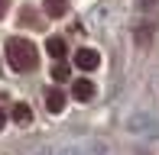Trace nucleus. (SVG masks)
<instances>
[{"instance_id":"7","label":"nucleus","mask_w":159,"mask_h":155,"mask_svg":"<svg viewBox=\"0 0 159 155\" xmlns=\"http://www.w3.org/2000/svg\"><path fill=\"white\" fill-rule=\"evenodd\" d=\"M13 119H16V123H30L33 119L30 107H26V103H13Z\"/></svg>"},{"instance_id":"2","label":"nucleus","mask_w":159,"mask_h":155,"mask_svg":"<svg viewBox=\"0 0 159 155\" xmlns=\"http://www.w3.org/2000/svg\"><path fill=\"white\" fill-rule=\"evenodd\" d=\"M75 65L81 68V71H94V68L101 65V55L94 52V48H78L75 52Z\"/></svg>"},{"instance_id":"8","label":"nucleus","mask_w":159,"mask_h":155,"mask_svg":"<svg viewBox=\"0 0 159 155\" xmlns=\"http://www.w3.org/2000/svg\"><path fill=\"white\" fill-rule=\"evenodd\" d=\"M52 78H55V81H68V65H65V61H59V65L52 68Z\"/></svg>"},{"instance_id":"9","label":"nucleus","mask_w":159,"mask_h":155,"mask_svg":"<svg viewBox=\"0 0 159 155\" xmlns=\"http://www.w3.org/2000/svg\"><path fill=\"white\" fill-rule=\"evenodd\" d=\"M7 3H10V0H0V16L7 13Z\"/></svg>"},{"instance_id":"4","label":"nucleus","mask_w":159,"mask_h":155,"mask_svg":"<svg viewBox=\"0 0 159 155\" xmlns=\"http://www.w3.org/2000/svg\"><path fill=\"white\" fill-rule=\"evenodd\" d=\"M42 6H46V13L52 19H59V16H65V10H68V0H42Z\"/></svg>"},{"instance_id":"5","label":"nucleus","mask_w":159,"mask_h":155,"mask_svg":"<svg viewBox=\"0 0 159 155\" xmlns=\"http://www.w3.org/2000/svg\"><path fill=\"white\" fill-rule=\"evenodd\" d=\"M46 103H49V110H52V113H62V110H65V94L52 87V90L46 94Z\"/></svg>"},{"instance_id":"1","label":"nucleus","mask_w":159,"mask_h":155,"mask_svg":"<svg viewBox=\"0 0 159 155\" xmlns=\"http://www.w3.org/2000/svg\"><path fill=\"white\" fill-rule=\"evenodd\" d=\"M7 61H10L13 71H33L39 65V52L30 39L13 36V39H7Z\"/></svg>"},{"instance_id":"10","label":"nucleus","mask_w":159,"mask_h":155,"mask_svg":"<svg viewBox=\"0 0 159 155\" xmlns=\"http://www.w3.org/2000/svg\"><path fill=\"white\" fill-rule=\"evenodd\" d=\"M3 126H7V113L0 110V129H3Z\"/></svg>"},{"instance_id":"6","label":"nucleus","mask_w":159,"mask_h":155,"mask_svg":"<svg viewBox=\"0 0 159 155\" xmlns=\"http://www.w3.org/2000/svg\"><path fill=\"white\" fill-rule=\"evenodd\" d=\"M46 52H49V55H55V58H65V39H59V36H49V42H46Z\"/></svg>"},{"instance_id":"3","label":"nucleus","mask_w":159,"mask_h":155,"mask_svg":"<svg viewBox=\"0 0 159 155\" xmlns=\"http://www.w3.org/2000/svg\"><path fill=\"white\" fill-rule=\"evenodd\" d=\"M71 97H75V100H91V97H94V84H91L88 78L75 81L71 84Z\"/></svg>"}]
</instances>
